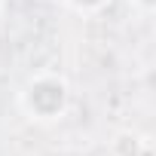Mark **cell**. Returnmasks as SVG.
<instances>
[{
  "label": "cell",
  "instance_id": "277c9868",
  "mask_svg": "<svg viewBox=\"0 0 156 156\" xmlns=\"http://www.w3.org/2000/svg\"><path fill=\"white\" fill-rule=\"evenodd\" d=\"M129 6L141 16H153L156 12V0H129Z\"/></svg>",
  "mask_w": 156,
  "mask_h": 156
},
{
  "label": "cell",
  "instance_id": "7a4b0ae2",
  "mask_svg": "<svg viewBox=\"0 0 156 156\" xmlns=\"http://www.w3.org/2000/svg\"><path fill=\"white\" fill-rule=\"evenodd\" d=\"M110 150L113 156H153V144L147 135H138V132H116L113 141H110Z\"/></svg>",
  "mask_w": 156,
  "mask_h": 156
},
{
  "label": "cell",
  "instance_id": "6da1fadb",
  "mask_svg": "<svg viewBox=\"0 0 156 156\" xmlns=\"http://www.w3.org/2000/svg\"><path fill=\"white\" fill-rule=\"evenodd\" d=\"M19 107L34 122H55L70 107V86L58 73H37L22 86Z\"/></svg>",
  "mask_w": 156,
  "mask_h": 156
},
{
  "label": "cell",
  "instance_id": "5b68a950",
  "mask_svg": "<svg viewBox=\"0 0 156 156\" xmlns=\"http://www.w3.org/2000/svg\"><path fill=\"white\" fill-rule=\"evenodd\" d=\"M3 12H6V0H0V22H3Z\"/></svg>",
  "mask_w": 156,
  "mask_h": 156
},
{
  "label": "cell",
  "instance_id": "3957f363",
  "mask_svg": "<svg viewBox=\"0 0 156 156\" xmlns=\"http://www.w3.org/2000/svg\"><path fill=\"white\" fill-rule=\"evenodd\" d=\"M64 3L73 12H80V16H98L101 9H107L110 0H64Z\"/></svg>",
  "mask_w": 156,
  "mask_h": 156
}]
</instances>
